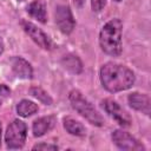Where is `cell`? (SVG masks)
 I'll return each instance as SVG.
<instances>
[{
	"label": "cell",
	"instance_id": "19",
	"mask_svg": "<svg viewBox=\"0 0 151 151\" xmlns=\"http://www.w3.org/2000/svg\"><path fill=\"white\" fill-rule=\"evenodd\" d=\"M11 94V90L8 86L0 84V97H8Z\"/></svg>",
	"mask_w": 151,
	"mask_h": 151
},
{
	"label": "cell",
	"instance_id": "3",
	"mask_svg": "<svg viewBox=\"0 0 151 151\" xmlns=\"http://www.w3.org/2000/svg\"><path fill=\"white\" fill-rule=\"evenodd\" d=\"M68 100L71 103V106L81 116L84 117L90 124L94 126H103L104 119L99 114V112L93 107V105L81 94L78 90H72L68 94Z\"/></svg>",
	"mask_w": 151,
	"mask_h": 151
},
{
	"label": "cell",
	"instance_id": "2",
	"mask_svg": "<svg viewBox=\"0 0 151 151\" xmlns=\"http://www.w3.org/2000/svg\"><path fill=\"white\" fill-rule=\"evenodd\" d=\"M122 33L123 22L120 19L114 18L107 21L99 34L100 48L111 57H119L122 53Z\"/></svg>",
	"mask_w": 151,
	"mask_h": 151
},
{
	"label": "cell",
	"instance_id": "23",
	"mask_svg": "<svg viewBox=\"0 0 151 151\" xmlns=\"http://www.w3.org/2000/svg\"><path fill=\"white\" fill-rule=\"evenodd\" d=\"M113 1H116V2H119V1H122V0H113Z\"/></svg>",
	"mask_w": 151,
	"mask_h": 151
},
{
	"label": "cell",
	"instance_id": "5",
	"mask_svg": "<svg viewBox=\"0 0 151 151\" xmlns=\"http://www.w3.org/2000/svg\"><path fill=\"white\" fill-rule=\"evenodd\" d=\"M112 142L120 150H127V151H140L145 150L144 145L138 142L134 137H132L130 133L123 131V130H114L112 132Z\"/></svg>",
	"mask_w": 151,
	"mask_h": 151
},
{
	"label": "cell",
	"instance_id": "20",
	"mask_svg": "<svg viewBox=\"0 0 151 151\" xmlns=\"http://www.w3.org/2000/svg\"><path fill=\"white\" fill-rule=\"evenodd\" d=\"M73 2H74V5H76L77 7H81V6L84 5L85 0H73Z\"/></svg>",
	"mask_w": 151,
	"mask_h": 151
},
{
	"label": "cell",
	"instance_id": "25",
	"mask_svg": "<svg viewBox=\"0 0 151 151\" xmlns=\"http://www.w3.org/2000/svg\"><path fill=\"white\" fill-rule=\"evenodd\" d=\"M0 105H1V103H0Z\"/></svg>",
	"mask_w": 151,
	"mask_h": 151
},
{
	"label": "cell",
	"instance_id": "4",
	"mask_svg": "<svg viewBox=\"0 0 151 151\" xmlns=\"http://www.w3.org/2000/svg\"><path fill=\"white\" fill-rule=\"evenodd\" d=\"M26 134H27L26 124L22 120H19V119L13 120L7 126V130H6V133H5L6 146L8 149H12V150L21 149L25 145Z\"/></svg>",
	"mask_w": 151,
	"mask_h": 151
},
{
	"label": "cell",
	"instance_id": "14",
	"mask_svg": "<svg viewBox=\"0 0 151 151\" xmlns=\"http://www.w3.org/2000/svg\"><path fill=\"white\" fill-rule=\"evenodd\" d=\"M64 129L73 136H78V137H83L86 134V129L84 127V125L81 123H79L78 120L67 117L64 118Z\"/></svg>",
	"mask_w": 151,
	"mask_h": 151
},
{
	"label": "cell",
	"instance_id": "8",
	"mask_svg": "<svg viewBox=\"0 0 151 151\" xmlns=\"http://www.w3.org/2000/svg\"><path fill=\"white\" fill-rule=\"evenodd\" d=\"M103 107L104 110L122 126H130L132 120H131V117L127 114V112L125 110H123V107L113 99H105L103 100Z\"/></svg>",
	"mask_w": 151,
	"mask_h": 151
},
{
	"label": "cell",
	"instance_id": "21",
	"mask_svg": "<svg viewBox=\"0 0 151 151\" xmlns=\"http://www.w3.org/2000/svg\"><path fill=\"white\" fill-rule=\"evenodd\" d=\"M4 52V41H2V39L0 38V54Z\"/></svg>",
	"mask_w": 151,
	"mask_h": 151
},
{
	"label": "cell",
	"instance_id": "15",
	"mask_svg": "<svg viewBox=\"0 0 151 151\" xmlns=\"http://www.w3.org/2000/svg\"><path fill=\"white\" fill-rule=\"evenodd\" d=\"M37 111H38V105L35 103L28 100V99H22L17 105V113L20 117H24V118L32 116Z\"/></svg>",
	"mask_w": 151,
	"mask_h": 151
},
{
	"label": "cell",
	"instance_id": "13",
	"mask_svg": "<svg viewBox=\"0 0 151 151\" xmlns=\"http://www.w3.org/2000/svg\"><path fill=\"white\" fill-rule=\"evenodd\" d=\"M61 65L71 73L79 74L83 72V63L74 54H66L61 58Z\"/></svg>",
	"mask_w": 151,
	"mask_h": 151
},
{
	"label": "cell",
	"instance_id": "6",
	"mask_svg": "<svg viewBox=\"0 0 151 151\" xmlns=\"http://www.w3.org/2000/svg\"><path fill=\"white\" fill-rule=\"evenodd\" d=\"M55 24L61 33L64 34L72 33L76 26V20L68 6L59 5L55 8Z\"/></svg>",
	"mask_w": 151,
	"mask_h": 151
},
{
	"label": "cell",
	"instance_id": "12",
	"mask_svg": "<svg viewBox=\"0 0 151 151\" xmlns=\"http://www.w3.org/2000/svg\"><path fill=\"white\" fill-rule=\"evenodd\" d=\"M27 12L32 18L37 19L41 24H45L46 20H47L46 7H45V4L41 0H33L27 6Z\"/></svg>",
	"mask_w": 151,
	"mask_h": 151
},
{
	"label": "cell",
	"instance_id": "11",
	"mask_svg": "<svg viewBox=\"0 0 151 151\" xmlns=\"http://www.w3.org/2000/svg\"><path fill=\"white\" fill-rule=\"evenodd\" d=\"M55 124V118L53 116H46L38 118L33 122L32 125V131L34 137H41L44 136L47 131H50Z\"/></svg>",
	"mask_w": 151,
	"mask_h": 151
},
{
	"label": "cell",
	"instance_id": "17",
	"mask_svg": "<svg viewBox=\"0 0 151 151\" xmlns=\"http://www.w3.org/2000/svg\"><path fill=\"white\" fill-rule=\"evenodd\" d=\"M106 5V0H91V7L93 12H100Z\"/></svg>",
	"mask_w": 151,
	"mask_h": 151
},
{
	"label": "cell",
	"instance_id": "16",
	"mask_svg": "<svg viewBox=\"0 0 151 151\" xmlns=\"http://www.w3.org/2000/svg\"><path fill=\"white\" fill-rule=\"evenodd\" d=\"M29 93L34 98H37L38 100H40L42 104H45V105H52V103H53V99L51 98V96L45 90H42L39 86H32L29 88Z\"/></svg>",
	"mask_w": 151,
	"mask_h": 151
},
{
	"label": "cell",
	"instance_id": "10",
	"mask_svg": "<svg viewBox=\"0 0 151 151\" xmlns=\"http://www.w3.org/2000/svg\"><path fill=\"white\" fill-rule=\"evenodd\" d=\"M11 66H12L13 73L18 78L31 79L33 76V68L31 64L21 57H13L11 60Z\"/></svg>",
	"mask_w": 151,
	"mask_h": 151
},
{
	"label": "cell",
	"instance_id": "18",
	"mask_svg": "<svg viewBox=\"0 0 151 151\" xmlns=\"http://www.w3.org/2000/svg\"><path fill=\"white\" fill-rule=\"evenodd\" d=\"M59 147L57 145H53V144H46V143H40V144H37L32 147V150H58Z\"/></svg>",
	"mask_w": 151,
	"mask_h": 151
},
{
	"label": "cell",
	"instance_id": "7",
	"mask_svg": "<svg viewBox=\"0 0 151 151\" xmlns=\"http://www.w3.org/2000/svg\"><path fill=\"white\" fill-rule=\"evenodd\" d=\"M21 26H22L24 31L28 34V37L39 47H41L44 50H52L53 48V44H52L51 39L40 28H38L33 22L27 21V20H22L21 21Z\"/></svg>",
	"mask_w": 151,
	"mask_h": 151
},
{
	"label": "cell",
	"instance_id": "24",
	"mask_svg": "<svg viewBox=\"0 0 151 151\" xmlns=\"http://www.w3.org/2000/svg\"><path fill=\"white\" fill-rule=\"evenodd\" d=\"M18 1H24V0H18Z\"/></svg>",
	"mask_w": 151,
	"mask_h": 151
},
{
	"label": "cell",
	"instance_id": "1",
	"mask_svg": "<svg viewBox=\"0 0 151 151\" xmlns=\"http://www.w3.org/2000/svg\"><path fill=\"white\" fill-rule=\"evenodd\" d=\"M99 77L103 87L111 93L125 91L134 84V73L129 67L116 63L104 64Z\"/></svg>",
	"mask_w": 151,
	"mask_h": 151
},
{
	"label": "cell",
	"instance_id": "9",
	"mask_svg": "<svg viewBox=\"0 0 151 151\" xmlns=\"http://www.w3.org/2000/svg\"><path fill=\"white\" fill-rule=\"evenodd\" d=\"M127 100H129V105L132 109H134L136 111H139V112H142L146 116L150 114L151 101H150V97L147 94L139 93V92H133V93L129 94Z\"/></svg>",
	"mask_w": 151,
	"mask_h": 151
},
{
	"label": "cell",
	"instance_id": "22",
	"mask_svg": "<svg viewBox=\"0 0 151 151\" xmlns=\"http://www.w3.org/2000/svg\"><path fill=\"white\" fill-rule=\"evenodd\" d=\"M0 146H1V123H0Z\"/></svg>",
	"mask_w": 151,
	"mask_h": 151
}]
</instances>
